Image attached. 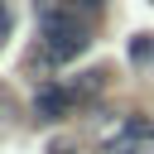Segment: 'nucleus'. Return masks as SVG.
Segmentation results:
<instances>
[{
    "mask_svg": "<svg viewBox=\"0 0 154 154\" xmlns=\"http://www.w3.org/2000/svg\"><path fill=\"white\" fill-rule=\"evenodd\" d=\"M154 144V120L149 116H125L111 135H106V154H140Z\"/></svg>",
    "mask_w": 154,
    "mask_h": 154,
    "instance_id": "3",
    "label": "nucleus"
},
{
    "mask_svg": "<svg viewBox=\"0 0 154 154\" xmlns=\"http://www.w3.org/2000/svg\"><path fill=\"white\" fill-rule=\"evenodd\" d=\"M38 43L48 63H72L77 53H87L91 43V19L87 14H63V10H43L38 14Z\"/></svg>",
    "mask_w": 154,
    "mask_h": 154,
    "instance_id": "1",
    "label": "nucleus"
},
{
    "mask_svg": "<svg viewBox=\"0 0 154 154\" xmlns=\"http://www.w3.org/2000/svg\"><path fill=\"white\" fill-rule=\"evenodd\" d=\"M101 5H106V0H34L38 14H43V10H63V14H87V19H96Z\"/></svg>",
    "mask_w": 154,
    "mask_h": 154,
    "instance_id": "4",
    "label": "nucleus"
},
{
    "mask_svg": "<svg viewBox=\"0 0 154 154\" xmlns=\"http://www.w3.org/2000/svg\"><path fill=\"white\" fill-rule=\"evenodd\" d=\"M10 29H14V14H10V0H0V43L10 38Z\"/></svg>",
    "mask_w": 154,
    "mask_h": 154,
    "instance_id": "6",
    "label": "nucleus"
},
{
    "mask_svg": "<svg viewBox=\"0 0 154 154\" xmlns=\"http://www.w3.org/2000/svg\"><path fill=\"white\" fill-rule=\"evenodd\" d=\"M154 58V34H135L130 38V63H149Z\"/></svg>",
    "mask_w": 154,
    "mask_h": 154,
    "instance_id": "5",
    "label": "nucleus"
},
{
    "mask_svg": "<svg viewBox=\"0 0 154 154\" xmlns=\"http://www.w3.org/2000/svg\"><path fill=\"white\" fill-rule=\"evenodd\" d=\"M96 91H101V72H87L82 82H53V87H43L34 96V111H38V120H63L72 106H82Z\"/></svg>",
    "mask_w": 154,
    "mask_h": 154,
    "instance_id": "2",
    "label": "nucleus"
}]
</instances>
